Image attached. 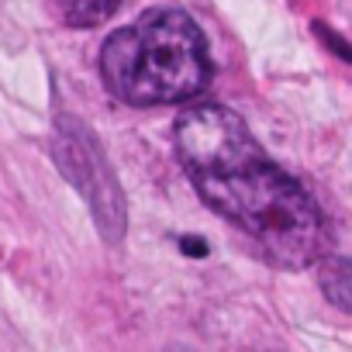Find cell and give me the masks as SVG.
<instances>
[{
  "mask_svg": "<svg viewBox=\"0 0 352 352\" xmlns=\"http://www.w3.org/2000/svg\"><path fill=\"white\" fill-rule=\"evenodd\" d=\"M173 142L201 201L245 228L280 266L304 270L331 252L321 208L263 152L235 111L221 104L187 107L176 118Z\"/></svg>",
  "mask_w": 352,
  "mask_h": 352,
  "instance_id": "1",
  "label": "cell"
},
{
  "mask_svg": "<svg viewBox=\"0 0 352 352\" xmlns=\"http://www.w3.org/2000/svg\"><path fill=\"white\" fill-rule=\"evenodd\" d=\"M100 76L104 87L131 107L180 104L197 97L211 80L208 42L190 14L152 8L104 42Z\"/></svg>",
  "mask_w": 352,
  "mask_h": 352,
  "instance_id": "2",
  "label": "cell"
},
{
  "mask_svg": "<svg viewBox=\"0 0 352 352\" xmlns=\"http://www.w3.org/2000/svg\"><path fill=\"white\" fill-rule=\"evenodd\" d=\"M52 152H56V162H59L63 176L87 197L100 239L111 242V245L121 242L124 225H128L124 194L114 180V169L107 166V155H104L100 142L94 138V131L76 118H59Z\"/></svg>",
  "mask_w": 352,
  "mask_h": 352,
  "instance_id": "3",
  "label": "cell"
},
{
  "mask_svg": "<svg viewBox=\"0 0 352 352\" xmlns=\"http://www.w3.org/2000/svg\"><path fill=\"white\" fill-rule=\"evenodd\" d=\"M49 4L69 28H97L121 8V0H49Z\"/></svg>",
  "mask_w": 352,
  "mask_h": 352,
  "instance_id": "4",
  "label": "cell"
},
{
  "mask_svg": "<svg viewBox=\"0 0 352 352\" xmlns=\"http://www.w3.org/2000/svg\"><path fill=\"white\" fill-rule=\"evenodd\" d=\"M349 259H342V256H321V290H324V297L335 304V307H342V311H349V300H352V294H349Z\"/></svg>",
  "mask_w": 352,
  "mask_h": 352,
  "instance_id": "5",
  "label": "cell"
}]
</instances>
